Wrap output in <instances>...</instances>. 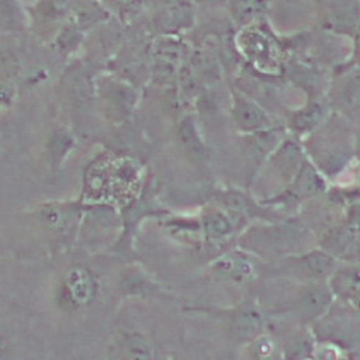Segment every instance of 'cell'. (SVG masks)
Listing matches in <instances>:
<instances>
[{
  "label": "cell",
  "mask_w": 360,
  "mask_h": 360,
  "mask_svg": "<svg viewBox=\"0 0 360 360\" xmlns=\"http://www.w3.org/2000/svg\"><path fill=\"white\" fill-rule=\"evenodd\" d=\"M65 294L70 304L84 305L94 297L96 284L91 274L83 267H73L65 278Z\"/></svg>",
  "instance_id": "6da1fadb"
},
{
  "label": "cell",
  "mask_w": 360,
  "mask_h": 360,
  "mask_svg": "<svg viewBox=\"0 0 360 360\" xmlns=\"http://www.w3.org/2000/svg\"><path fill=\"white\" fill-rule=\"evenodd\" d=\"M232 332L238 338H253L262 328V318L256 309H242L232 319Z\"/></svg>",
  "instance_id": "7a4b0ae2"
},
{
  "label": "cell",
  "mask_w": 360,
  "mask_h": 360,
  "mask_svg": "<svg viewBox=\"0 0 360 360\" xmlns=\"http://www.w3.org/2000/svg\"><path fill=\"white\" fill-rule=\"evenodd\" d=\"M231 229V225L228 222V219L218 214V212H212L210 215H207L205 218V231L208 235L214 236V238H218V236H222L225 233H228Z\"/></svg>",
  "instance_id": "3957f363"
},
{
  "label": "cell",
  "mask_w": 360,
  "mask_h": 360,
  "mask_svg": "<svg viewBox=\"0 0 360 360\" xmlns=\"http://www.w3.org/2000/svg\"><path fill=\"white\" fill-rule=\"evenodd\" d=\"M124 360H150L148 346L141 339H131L124 347Z\"/></svg>",
  "instance_id": "277c9868"
}]
</instances>
